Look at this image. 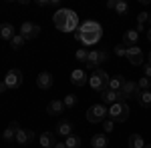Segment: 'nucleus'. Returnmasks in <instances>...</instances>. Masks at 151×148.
I'll use <instances>...</instances> for the list:
<instances>
[{"label":"nucleus","instance_id":"obj_1","mask_svg":"<svg viewBox=\"0 0 151 148\" xmlns=\"http://www.w3.org/2000/svg\"><path fill=\"white\" fill-rule=\"evenodd\" d=\"M101 36H103V26L99 22H95V20H87V22H83L79 26V30L75 32V38L83 42L85 46H93L97 44L99 40H101Z\"/></svg>","mask_w":151,"mask_h":148},{"label":"nucleus","instance_id":"obj_2","mask_svg":"<svg viewBox=\"0 0 151 148\" xmlns=\"http://www.w3.org/2000/svg\"><path fill=\"white\" fill-rule=\"evenodd\" d=\"M52 24H55V28H58L60 32H77L79 26H81L77 12L70 10V8H60V10L55 12Z\"/></svg>","mask_w":151,"mask_h":148},{"label":"nucleus","instance_id":"obj_3","mask_svg":"<svg viewBox=\"0 0 151 148\" xmlns=\"http://www.w3.org/2000/svg\"><path fill=\"white\" fill-rule=\"evenodd\" d=\"M109 80H111V78H109V74H107L103 68H97L93 74L89 76V86H91L95 92H99V94H101V92L107 90V86H109Z\"/></svg>","mask_w":151,"mask_h":148},{"label":"nucleus","instance_id":"obj_4","mask_svg":"<svg viewBox=\"0 0 151 148\" xmlns=\"http://www.w3.org/2000/svg\"><path fill=\"white\" fill-rule=\"evenodd\" d=\"M109 118H111L113 122H125V120L129 118V106H127V102L119 100V102L111 104V108H109Z\"/></svg>","mask_w":151,"mask_h":148},{"label":"nucleus","instance_id":"obj_5","mask_svg":"<svg viewBox=\"0 0 151 148\" xmlns=\"http://www.w3.org/2000/svg\"><path fill=\"white\" fill-rule=\"evenodd\" d=\"M109 118V110L105 108V104H93L89 110H87V122L97 124V122H103Z\"/></svg>","mask_w":151,"mask_h":148},{"label":"nucleus","instance_id":"obj_6","mask_svg":"<svg viewBox=\"0 0 151 148\" xmlns=\"http://www.w3.org/2000/svg\"><path fill=\"white\" fill-rule=\"evenodd\" d=\"M4 84H6L8 90L20 88V86H22V72H20L18 68H10L8 72H6V76H4Z\"/></svg>","mask_w":151,"mask_h":148},{"label":"nucleus","instance_id":"obj_7","mask_svg":"<svg viewBox=\"0 0 151 148\" xmlns=\"http://www.w3.org/2000/svg\"><path fill=\"white\" fill-rule=\"evenodd\" d=\"M109 58V52L107 50H89V58H87V68H95L99 64H103L105 60Z\"/></svg>","mask_w":151,"mask_h":148},{"label":"nucleus","instance_id":"obj_8","mask_svg":"<svg viewBox=\"0 0 151 148\" xmlns=\"http://www.w3.org/2000/svg\"><path fill=\"white\" fill-rule=\"evenodd\" d=\"M139 94V88H137V82H131V80H125V84L121 86L119 90V100H129V98H135Z\"/></svg>","mask_w":151,"mask_h":148},{"label":"nucleus","instance_id":"obj_9","mask_svg":"<svg viewBox=\"0 0 151 148\" xmlns=\"http://www.w3.org/2000/svg\"><path fill=\"white\" fill-rule=\"evenodd\" d=\"M40 34V26L35 22H22V26H20V36H24L26 40H32V38H36V36Z\"/></svg>","mask_w":151,"mask_h":148},{"label":"nucleus","instance_id":"obj_10","mask_svg":"<svg viewBox=\"0 0 151 148\" xmlns=\"http://www.w3.org/2000/svg\"><path fill=\"white\" fill-rule=\"evenodd\" d=\"M125 58L129 60V64H133V66H141V64H143V52H141L139 46L127 48V56Z\"/></svg>","mask_w":151,"mask_h":148},{"label":"nucleus","instance_id":"obj_11","mask_svg":"<svg viewBox=\"0 0 151 148\" xmlns=\"http://www.w3.org/2000/svg\"><path fill=\"white\" fill-rule=\"evenodd\" d=\"M32 140H35V132L28 130V128H20V130L16 132V138H14V142L20 144V146H28Z\"/></svg>","mask_w":151,"mask_h":148},{"label":"nucleus","instance_id":"obj_12","mask_svg":"<svg viewBox=\"0 0 151 148\" xmlns=\"http://www.w3.org/2000/svg\"><path fill=\"white\" fill-rule=\"evenodd\" d=\"M52 82H55V78H52L50 72H40V74L36 76V86H38L40 90H48V88L52 86Z\"/></svg>","mask_w":151,"mask_h":148},{"label":"nucleus","instance_id":"obj_13","mask_svg":"<svg viewBox=\"0 0 151 148\" xmlns=\"http://www.w3.org/2000/svg\"><path fill=\"white\" fill-rule=\"evenodd\" d=\"M87 72L83 68H75L73 72H70V82L75 84V86H85L87 84Z\"/></svg>","mask_w":151,"mask_h":148},{"label":"nucleus","instance_id":"obj_14","mask_svg":"<svg viewBox=\"0 0 151 148\" xmlns=\"http://www.w3.org/2000/svg\"><path fill=\"white\" fill-rule=\"evenodd\" d=\"M65 112V104H63V100H50L47 106V114L48 116H58V114Z\"/></svg>","mask_w":151,"mask_h":148},{"label":"nucleus","instance_id":"obj_15","mask_svg":"<svg viewBox=\"0 0 151 148\" xmlns=\"http://www.w3.org/2000/svg\"><path fill=\"white\" fill-rule=\"evenodd\" d=\"M18 130H20V124L14 120V122H10V124L6 126V130L2 132V138H4L6 142H10V140H14V138H16V132H18Z\"/></svg>","mask_w":151,"mask_h":148},{"label":"nucleus","instance_id":"obj_16","mask_svg":"<svg viewBox=\"0 0 151 148\" xmlns=\"http://www.w3.org/2000/svg\"><path fill=\"white\" fill-rule=\"evenodd\" d=\"M137 40H139V32L137 30H127V32H123V42L121 44L131 48V46H137Z\"/></svg>","mask_w":151,"mask_h":148},{"label":"nucleus","instance_id":"obj_17","mask_svg":"<svg viewBox=\"0 0 151 148\" xmlns=\"http://www.w3.org/2000/svg\"><path fill=\"white\" fill-rule=\"evenodd\" d=\"M38 144H40L42 148H55L57 138H55V134H52V132H42V134H40V138H38Z\"/></svg>","mask_w":151,"mask_h":148},{"label":"nucleus","instance_id":"obj_18","mask_svg":"<svg viewBox=\"0 0 151 148\" xmlns=\"http://www.w3.org/2000/svg\"><path fill=\"white\" fill-rule=\"evenodd\" d=\"M14 36L16 34H14V26H12V24H8V22L0 24V38H2V40H8V42H10Z\"/></svg>","mask_w":151,"mask_h":148},{"label":"nucleus","instance_id":"obj_19","mask_svg":"<svg viewBox=\"0 0 151 148\" xmlns=\"http://www.w3.org/2000/svg\"><path fill=\"white\" fill-rule=\"evenodd\" d=\"M135 98H137L141 108H151V90H139Z\"/></svg>","mask_w":151,"mask_h":148},{"label":"nucleus","instance_id":"obj_20","mask_svg":"<svg viewBox=\"0 0 151 148\" xmlns=\"http://www.w3.org/2000/svg\"><path fill=\"white\" fill-rule=\"evenodd\" d=\"M55 132H57L58 136H70L73 134V124H70L69 120H60Z\"/></svg>","mask_w":151,"mask_h":148},{"label":"nucleus","instance_id":"obj_21","mask_svg":"<svg viewBox=\"0 0 151 148\" xmlns=\"http://www.w3.org/2000/svg\"><path fill=\"white\" fill-rule=\"evenodd\" d=\"M101 98H103V104H115V102H119V92L107 88L105 92H101Z\"/></svg>","mask_w":151,"mask_h":148},{"label":"nucleus","instance_id":"obj_22","mask_svg":"<svg viewBox=\"0 0 151 148\" xmlns=\"http://www.w3.org/2000/svg\"><path fill=\"white\" fill-rule=\"evenodd\" d=\"M109 140H107V134H95L91 138V146L93 148H107Z\"/></svg>","mask_w":151,"mask_h":148},{"label":"nucleus","instance_id":"obj_23","mask_svg":"<svg viewBox=\"0 0 151 148\" xmlns=\"http://www.w3.org/2000/svg\"><path fill=\"white\" fill-rule=\"evenodd\" d=\"M147 144H145V140H143V136L141 134H131L129 136V148H145Z\"/></svg>","mask_w":151,"mask_h":148},{"label":"nucleus","instance_id":"obj_24","mask_svg":"<svg viewBox=\"0 0 151 148\" xmlns=\"http://www.w3.org/2000/svg\"><path fill=\"white\" fill-rule=\"evenodd\" d=\"M123 84H125V78H123V76L119 74V76H113V78L109 80V86H107V88H109V90H115V92H119Z\"/></svg>","mask_w":151,"mask_h":148},{"label":"nucleus","instance_id":"obj_25","mask_svg":"<svg viewBox=\"0 0 151 148\" xmlns=\"http://www.w3.org/2000/svg\"><path fill=\"white\" fill-rule=\"evenodd\" d=\"M65 144H67V148H81V136L70 134V136H67Z\"/></svg>","mask_w":151,"mask_h":148},{"label":"nucleus","instance_id":"obj_26","mask_svg":"<svg viewBox=\"0 0 151 148\" xmlns=\"http://www.w3.org/2000/svg\"><path fill=\"white\" fill-rule=\"evenodd\" d=\"M115 12L119 14V16H125V14H129V4L125 2V0H117V4H115Z\"/></svg>","mask_w":151,"mask_h":148},{"label":"nucleus","instance_id":"obj_27","mask_svg":"<svg viewBox=\"0 0 151 148\" xmlns=\"http://www.w3.org/2000/svg\"><path fill=\"white\" fill-rule=\"evenodd\" d=\"M75 58H77V62H81V64H87V58H89V50H87V48H79V50L75 52Z\"/></svg>","mask_w":151,"mask_h":148},{"label":"nucleus","instance_id":"obj_28","mask_svg":"<svg viewBox=\"0 0 151 148\" xmlns=\"http://www.w3.org/2000/svg\"><path fill=\"white\" fill-rule=\"evenodd\" d=\"M24 36H20V34H16L14 38L10 40V48H14V50H18V48H22V44H24Z\"/></svg>","mask_w":151,"mask_h":148},{"label":"nucleus","instance_id":"obj_29","mask_svg":"<svg viewBox=\"0 0 151 148\" xmlns=\"http://www.w3.org/2000/svg\"><path fill=\"white\" fill-rule=\"evenodd\" d=\"M77 102H79V100H77V96H75V94H67V96H65V100H63L65 108H73Z\"/></svg>","mask_w":151,"mask_h":148},{"label":"nucleus","instance_id":"obj_30","mask_svg":"<svg viewBox=\"0 0 151 148\" xmlns=\"http://www.w3.org/2000/svg\"><path fill=\"white\" fill-rule=\"evenodd\" d=\"M149 86H151V78H147V76H141L139 82H137V88H139V90H149Z\"/></svg>","mask_w":151,"mask_h":148},{"label":"nucleus","instance_id":"obj_31","mask_svg":"<svg viewBox=\"0 0 151 148\" xmlns=\"http://www.w3.org/2000/svg\"><path fill=\"white\" fill-rule=\"evenodd\" d=\"M113 130H115V122H113L111 118L103 120V132H105V134H111Z\"/></svg>","mask_w":151,"mask_h":148},{"label":"nucleus","instance_id":"obj_32","mask_svg":"<svg viewBox=\"0 0 151 148\" xmlns=\"http://www.w3.org/2000/svg\"><path fill=\"white\" fill-rule=\"evenodd\" d=\"M115 54L119 58H121V56H127V46H125V44H117L115 46Z\"/></svg>","mask_w":151,"mask_h":148},{"label":"nucleus","instance_id":"obj_33","mask_svg":"<svg viewBox=\"0 0 151 148\" xmlns=\"http://www.w3.org/2000/svg\"><path fill=\"white\" fill-rule=\"evenodd\" d=\"M143 70H145V74H143V76L151 78V64H145V66H143Z\"/></svg>","mask_w":151,"mask_h":148},{"label":"nucleus","instance_id":"obj_34","mask_svg":"<svg viewBox=\"0 0 151 148\" xmlns=\"http://www.w3.org/2000/svg\"><path fill=\"white\" fill-rule=\"evenodd\" d=\"M115 4H117V0H109V2H107V8H111V10H115Z\"/></svg>","mask_w":151,"mask_h":148},{"label":"nucleus","instance_id":"obj_35","mask_svg":"<svg viewBox=\"0 0 151 148\" xmlns=\"http://www.w3.org/2000/svg\"><path fill=\"white\" fill-rule=\"evenodd\" d=\"M55 148H67V144H65V142H57V144H55Z\"/></svg>","mask_w":151,"mask_h":148},{"label":"nucleus","instance_id":"obj_36","mask_svg":"<svg viewBox=\"0 0 151 148\" xmlns=\"http://www.w3.org/2000/svg\"><path fill=\"white\" fill-rule=\"evenodd\" d=\"M4 90H8V88H6V84H4V80H2V82H0V92H4Z\"/></svg>","mask_w":151,"mask_h":148},{"label":"nucleus","instance_id":"obj_37","mask_svg":"<svg viewBox=\"0 0 151 148\" xmlns=\"http://www.w3.org/2000/svg\"><path fill=\"white\" fill-rule=\"evenodd\" d=\"M147 40L151 42V26H149V30H147Z\"/></svg>","mask_w":151,"mask_h":148},{"label":"nucleus","instance_id":"obj_38","mask_svg":"<svg viewBox=\"0 0 151 148\" xmlns=\"http://www.w3.org/2000/svg\"><path fill=\"white\" fill-rule=\"evenodd\" d=\"M149 64H151V50H149Z\"/></svg>","mask_w":151,"mask_h":148},{"label":"nucleus","instance_id":"obj_39","mask_svg":"<svg viewBox=\"0 0 151 148\" xmlns=\"http://www.w3.org/2000/svg\"><path fill=\"white\" fill-rule=\"evenodd\" d=\"M145 148H151V144H147V146H145Z\"/></svg>","mask_w":151,"mask_h":148}]
</instances>
